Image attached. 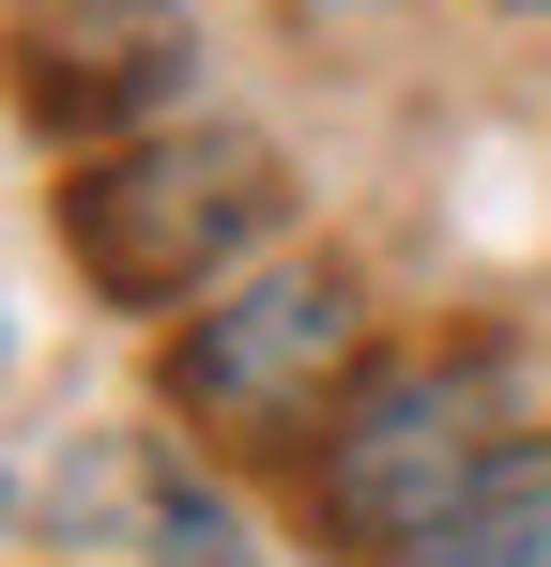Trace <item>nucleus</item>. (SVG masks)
Segmentation results:
<instances>
[{
  "label": "nucleus",
  "mask_w": 551,
  "mask_h": 567,
  "mask_svg": "<svg viewBox=\"0 0 551 567\" xmlns=\"http://www.w3.org/2000/svg\"><path fill=\"white\" fill-rule=\"evenodd\" d=\"M414 567H551V430H537V445H506V461L475 475V506H459Z\"/></svg>",
  "instance_id": "nucleus-5"
},
{
  "label": "nucleus",
  "mask_w": 551,
  "mask_h": 567,
  "mask_svg": "<svg viewBox=\"0 0 551 567\" xmlns=\"http://www.w3.org/2000/svg\"><path fill=\"white\" fill-rule=\"evenodd\" d=\"M506 16H551V0H506Z\"/></svg>",
  "instance_id": "nucleus-6"
},
{
  "label": "nucleus",
  "mask_w": 551,
  "mask_h": 567,
  "mask_svg": "<svg viewBox=\"0 0 551 567\" xmlns=\"http://www.w3.org/2000/svg\"><path fill=\"white\" fill-rule=\"evenodd\" d=\"M506 461L490 445V369H445V353H367V383L322 414V461H306V506L353 537V553L414 567L475 506V475Z\"/></svg>",
  "instance_id": "nucleus-2"
},
{
  "label": "nucleus",
  "mask_w": 551,
  "mask_h": 567,
  "mask_svg": "<svg viewBox=\"0 0 551 567\" xmlns=\"http://www.w3.org/2000/svg\"><path fill=\"white\" fill-rule=\"evenodd\" d=\"M353 383H367V291H353V261H261V277H230L169 338V414L230 430V445H276L291 414H337Z\"/></svg>",
  "instance_id": "nucleus-3"
},
{
  "label": "nucleus",
  "mask_w": 551,
  "mask_h": 567,
  "mask_svg": "<svg viewBox=\"0 0 551 567\" xmlns=\"http://www.w3.org/2000/svg\"><path fill=\"white\" fill-rule=\"evenodd\" d=\"M276 199H291L276 185V138H246V123H138V138L77 154L62 261L92 277V307L169 322V307H215L230 277H261Z\"/></svg>",
  "instance_id": "nucleus-1"
},
{
  "label": "nucleus",
  "mask_w": 551,
  "mask_h": 567,
  "mask_svg": "<svg viewBox=\"0 0 551 567\" xmlns=\"http://www.w3.org/2000/svg\"><path fill=\"white\" fill-rule=\"evenodd\" d=\"M184 62V0H31V107L46 123H123Z\"/></svg>",
  "instance_id": "nucleus-4"
}]
</instances>
